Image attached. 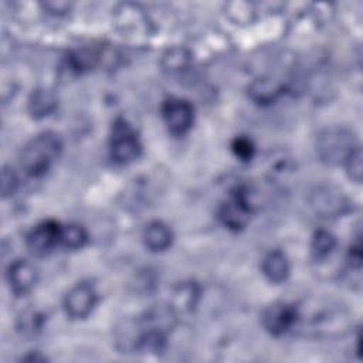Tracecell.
Returning a JSON list of instances; mask_svg holds the SVG:
<instances>
[{"instance_id":"obj_1","label":"cell","mask_w":363,"mask_h":363,"mask_svg":"<svg viewBox=\"0 0 363 363\" xmlns=\"http://www.w3.org/2000/svg\"><path fill=\"white\" fill-rule=\"evenodd\" d=\"M62 149L60 138L52 132H44L30 139L20 152V167L31 177L44 176Z\"/></svg>"},{"instance_id":"obj_2","label":"cell","mask_w":363,"mask_h":363,"mask_svg":"<svg viewBox=\"0 0 363 363\" xmlns=\"http://www.w3.org/2000/svg\"><path fill=\"white\" fill-rule=\"evenodd\" d=\"M356 146L353 135L343 128L326 129L316 140V150L320 160L329 164L343 163Z\"/></svg>"},{"instance_id":"obj_3","label":"cell","mask_w":363,"mask_h":363,"mask_svg":"<svg viewBox=\"0 0 363 363\" xmlns=\"http://www.w3.org/2000/svg\"><path fill=\"white\" fill-rule=\"evenodd\" d=\"M254 211L251 191L247 187H237L220 206V220L230 230H241L250 221Z\"/></svg>"},{"instance_id":"obj_4","label":"cell","mask_w":363,"mask_h":363,"mask_svg":"<svg viewBox=\"0 0 363 363\" xmlns=\"http://www.w3.org/2000/svg\"><path fill=\"white\" fill-rule=\"evenodd\" d=\"M140 140L135 129L125 121L116 119L111 135V156L116 163L126 164L140 155Z\"/></svg>"},{"instance_id":"obj_5","label":"cell","mask_w":363,"mask_h":363,"mask_svg":"<svg viewBox=\"0 0 363 363\" xmlns=\"http://www.w3.org/2000/svg\"><path fill=\"white\" fill-rule=\"evenodd\" d=\"M311 207L323 218L342 216L347 210V199L342 190L335 186H318L309 196Z\"/></svg>"},{"instance_id":"obj_6","label":"cell","mask_w":363,"mask_h":363,"mask_svg":"<svg viewBox=\"0 0 363 363\" xmlns=\"http://www.w3.org/2000/svg\"><path fill=\"white\" fill-rule=\"evenodd\" d=\"M262 325L274 336H281L299 320V308L288 302H274L262 312Z\"/></svg>"},{"instance_id":"obj_7","label":"cell","mask_w":363,"mask_h":363,"mask_svg":"<svg viewBox=\"0 0 363 363\" xmlns=\"http://www.w3.org/2000/svg\"><path fill=\"white\" fill-rule=\"evenodd\" d=\"M162 116L173 135H184L193 125L194 109L182 98H169L162 105Z\"/></svg>"},{"instance_id":"obj_8","label":"cell","mask_w":363,"mask_h":363,"mask_svg":"<svg viewBox=\"0 0 363 363\" xmlns=\"http://www.w3.org/2000/svg\"><path fill=\"white\" fill-rule=\"evenodd\" d=\"M96 303V291L89 282L72 286L64 298V309L72 319L86 318Z\"/></svg>"},{"instance_id":"obj_9","label":"cell","mask_w":363,"mask_h":363,"mask_svg":"<svg viewBox=\"0 0 363 363\" xmlns=\"http://www.w3.org/2000/svg\"><path fill=\"white\" fill-rule=\"evenodd\" d=\"M61 228L62 225L54 220H47L37 224L27 235L26 244L30 252L38 257L48 254L55 245L60 244Z\"/></svg>"},{"instance_id":"obj_10","label":"cell","mask_w":363,"mask_h":363,"mask_svg":"<svg viewBox=\"0 0 363 363\" xmlns=\"http://www.w3.org/2000/svg\"><path fill=\"white\" fill-rule=\"evenodd\" d=\"M7 278L13 292L17 295H24L35 285L37 269L31 262L26 259H17L9 267Z\"/></svg>"},{"instance_id":"obj_11","label":"cell","mask_w":363,"mask_h":363,"mask_svg":"<svg viewBox=\"0 0 363 363\" xmlns=\"http://www.w3.org/2000/svg\"><path fill=\"white\" fill-rule=\"evenodd\" d=\"M172 231L162 221H152L143 230L145 245L152 251H164L172 244Z\"/></svg>"},{"instance_id":"obj_12","label":"cell","mask_w":363,"mask_h":363,"mask_svg":"<svg viewBox=\"0 0 363 363\" xmlns=\"http://www.w3.org/2000/svg\"><path fill=\"white\" fill-rule=\"evenodd\" d=\"M262 272L274 284L285 281L289 275V264L285 254L278 250L267 254L262 261Z\"/></svg>"},{"instance_id":"obj_13","label":"cell","mask_w":363,"mask_h":363,"mask_svg":"<svg viewBox=\"0 0 363 363\" xmlns=\"http://www.w3.org/2000/svg\"><path fill=\"white\" fill-rule=\"evenodd\" d=\"M57 108V98L55 95L45 89V88H38L31 92L28 98V112L31 113L33 118H44L50 115L54 109Z\"/></svg>"},{"instance_id":"obj_14","label":"cell","mask_w":363,"mask_h":363,"mask_svg":"<svg viewBox=\"0 0 363 363\" xmlns=\"http://www.w3.org/2000/svg\"><path fill=\"white\" fill-rule=\"evenodd\" d=\"M250 96L257 104H269L281 94V86L271 78H258L248 88Z\"/></svg>"},{"instance_id":"obj_15","label":"cell","mask_w":363,"mask_h":363,"mask_svg":"<svg viewBox=\"0 0 363 363\" xmlns=\"http://www.w3.org/2000/svg\"><path fill=\"white\" fill-rule=\"evenodd\" d=\"M199 298V289L194 284L191 282H184L180 284L174 291H173V299H172V309L174 312H190L196 301Z\"/></svg>"},{"instance_id":"obj_16","label":"cell","mask_w":363,"mask_h":363,"mask_svg":"<svg viewBox=\"0 0 363 363\" xmlns=\"http://www.w3.org/2000/svg\"><path fill=\"white\" fill-rule=\"evenodd\" d=\"M86 231L78 224H68L61 228L60 244L67 250H78L82 248L86 242Z\"/></svg>"},{"instance_id":"obj_17","label":"cell","mask_w":363,"mask_h":363,"mask_svg":"<svg viewBox=\"0 0 363 363\" xmlns=\"http://www.w3.org/2000/svg\"><path fill=\"white\" fill-rule=\"evenodd\" d=\"M336 247V238L332 233L326 230H319L315 233L313 240H312V254L316 259H323Z\"/></svg>"},{"instance_id":"obj_18","label":"cell","mask_w":363,"mask_h":363,"mask_svg":"<svg viewBox=\"0 0 363 363\" xmlns=\"http://www.w3.org/2000/svg\"><path fill=\"white\" fill-rule=\"evenodd\" d=\"M347 176L356 182L360 183L362 182V176H363V163H362V149L359 146H356L349 156L346 157V160L343 162Z\"/></svg>"},{"instance_id":"obj_19","label":"cell","mask_w":363,"mask_h":363,"mask_svg":"<svg viewBox=\"0 0 363 363\" xmlns=\"http://www.w3.org/2000/svg\"><path fill=\"white\" fill-rule=\"evenodd\" d=\"M231 149L233 153L241 160H251L255 152L252 140L244 136H237L231 143Z\"/></svg>"},{"instance_id":"obj_20","label":"cell","mask_w":363,"mask_h":363,"mask_svg":"<svg viewBox=\"0 0 363 363\" xmlns=\"http://www.w3.org/2000/svg\"><path fill=\"white\" fill-rule=\"evenodd\" d=\"M189 62V52L184 48L169 50L164 55V65L170 69H179Z\"/></svg>"},{"instance_id":"obj_21","label":"cell","mask_w":363,"mask_h":363,"mask_svg":"<svg viewBox=\"0 0 363 363\" xmlns=\"http://www.w3.org/2000/svg\"><path fill=\"white\" fill-rule=\"evenodd\" d=\"M17 183H18V179H17L16 173L13 172V169L4 167L3 173H1V193H3V197H7V196L13 194L16 187H17Z\"/></svg>"},{"instance_id":"obj_22","label":"cell","mask_w":363,"mask_h":363,"mask_svg":"<svg viewBox=\"0 0 363 363\" xmlns=\"http://www.w3.org/2000/svg\"><path fill=\"white\" fill-rule=\"evenodd\" d=\"M349 261L353 268H360L362 265V247L360 244H354L349 250Z\"/></svg>"},{"instance_id":"obj_23","label":"cell","mask_w":363,"mask_h":363,"mask_svg":"<svg viewBox=\"0 0 363 363\" xmlns=\"http://www.w3.org/2000/svg\"><path fill=\"white\" fill-rule=\"evenodd\" d=\"M44 7L45 9H48L51 13H64V11H67L68 9H69V4L68 3H65V1H54V3H44Z\"/></svg>"}]
</instances>
